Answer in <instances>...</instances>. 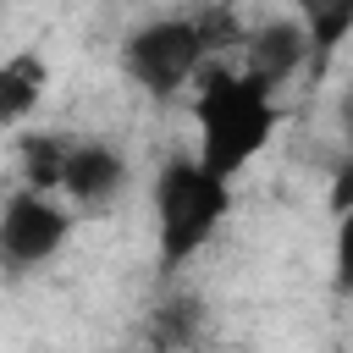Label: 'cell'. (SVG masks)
Segmentation results:
<instances>
[{
	"instance_id": "obj_11",
	"label": "cell",
	"mask_w": 353,
	"mask_h": 353,
	"mask_svg": "<svg viewBox=\"0 0 353 353\" xmlns=\"http://www.w3.org/2000/svg\"><path fill=\"white\" fill-rule=\"evenodd\" d=\"M331 281L342 298H353V204L336 215V237H331Z\"/></svg>"
},
{
	"instance_id": "obj_2",
	"label": "cell",
	"mask_w": 353,
	"mask_h": 353,
	"mask_svg": "<svg viewBox=\"0 0 353 353\" xmlns=\"http://www.w3.org/2000/svg\"><path fill=\"white\" fill-rule=\"evenodd\" d=\"M243 44V28L232 22V11H210V17H154L143 28H132L121 39V72L132 77V88H143L149 99H171L176 88L199 83L210 50Z\"/></svg>"
},
{
	"instance_id": "obj_7",
	"label": "cell",
	"mask_w": 353,
	"mask_h": 353,
	"mask_svg": "<svg viewBox=\"0 0 353 353\" xmlns=\"http://www.w3.org/2000/svg\"><path fill=\"white\" fill-rule=\"evenodd\" d=\"M44 88H50V66H44L39 50H17V55H6V61H0V132L22 127V121L39 110Z\"/></svg>"
},
{
	"instance_id": "obj_5",
	"label": "cell",
	"mask_w": 353,
	"mask_h": 353,
	"mask_svg": "<svg viewBox=\"0 0 353 353\" xmlns=\"http://www.w3.org/2000/svg\"><path fill=\"white\" fill-rule=\"evenodd\" d=\"M303 61H309V33H303V22H298V17L259 22V28H248V33H243V72H248V77H259L270 94H276L287 77H298V72H303Z\"/></svg>"
},
{
	"instance_id": "obj_3",
	"label": "cell",
	"mask_w": 353,
	"mask_h": 353,
	"mask_svg": "<svg viewBox=\"0 0 353 353\" xmlns=\"http://www.w3.org/2000/svg\"><path fill=\"white\" fill-rule=\"evenodd\" d=\"M232 215V182L215 176L199 154H165L154 176V243L160 265L176 270L188 265Z\"/></svg>"
},
{
	"instance_id": "obj_8",
	"label": "cell",
	"mask_w": 353,
	"mask_h": 353,
	"mask_svg": "<svg viewBox=\"0 0 353 353\" xmlns=\"http://www.w3.org/2000/svg\"><path fill=\"white\" fill-rule=\"evenodd\" d=\"M292 17L309 33V61L314 72L331 66V55L342 50V39L353 33V0H292Z\"/></svg>"
},
{
	"instance_id": "obj_4",
	"label": "cell",
	"mask_w": 353,
	"mask_h": 353,
	"mask_svg": "<svg viewBox=\"0 0 353 353\" xmlns=\"http://www.w3.org/2000/svg\"><path fill=\"white\" fill-rule=\"evenodd\" d=\"M72 237V215L39 193V188H22L6 199L0 210V270L22 276V270H39L61 254V243Z\"/></svg>"
},
{
	"instance_id": "obj_10",
	"label": "cell",
	"mask_w": 353,
	"mask_h": 353,
	"mask_svg": "<svg viewBox=\"0 0 353 353\" xmlns=\"http://www.w3.org/2000/svg\"><path fill=\"white\" fill-rule=\"evenodd\" d=\"M66 138H55V132H28V143H22V182L28 188H39V193H55L61 188V176H66Z\"/></svg>"
},
{
	"instance_id": "obj_1",
	"label": "cell",
	"mask_w": 353,
	"mask_h": 353,
	"mask_svg": "<svg viewBox=\"0 0 353 353\" xmlns=\"http://www.w3.org/2000/svg\"><path fill=\"white\" fill-rule=\"evenodd\" d=\"M193 121H199V160L232 182L276 138L281 110H276V94L243 66H204L193 94Z\"/></svg>"
},
{
	"instance_id": "obj_9",
	"label": "cell",
	"mask_w": 353,
	"mask_h": 353,
	"mask_svg": "<svg viewBox=\"0 0 353 353\" xmlns=\"http://www.w3.org/2000/svg\"><path fill=\"white\" fill-rule=\"evenodd\" d=\"M199 331H204L199 298H165V303L154 309V325H149V336H154L160 353H188V347L199 342Z\"/></svg>"
},
{
	"instance_id": "obj_12",
	"label": "cell",
	"mask_w": 353,
	"mask_h": 353,
	"mask_svg": "<svg viewBox=\"0 0 353 353\" xmlns=\"http://www.w3.org/2000/svg\"><path fill=\"white\" fill-rule=\"evenodd\" d=\"M336 127H342V154L353 160V83H347L342 99H336Z\"/></svg>"
},
{
	"instance_id": "obj_6",
	"label": "cell",
	"mask_w": 353,
	"mask_h": 353,
	"mask_svg": "<svg viewBox=\"0 0 353 353\" xmlns=\"http://www.w3.org/2000/svg\"><path fill=\"white\" fill-rule=\"evenodd\" d=\"M61 188H66V199H72L77 210H105V204H116V193L127 188V160H121V149L105 143V138L72 143V149H66V176H61Z\"/></svg>"
}]
</instances>
